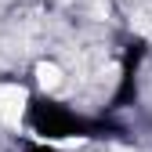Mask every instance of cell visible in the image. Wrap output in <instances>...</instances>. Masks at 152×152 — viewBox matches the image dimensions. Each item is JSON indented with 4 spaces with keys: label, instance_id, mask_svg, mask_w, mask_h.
<instances>
[{
    "label": "cell",
    "instance_id": "obj_1",
    "mask_svg": "<svg viewBox=\"0 0 152 152\" xmlns=\"http://www.w3.org/2000/svg\"><path fill=\"white\" fill-rule=\"evenodd\" d=\"M29 127L44 138H76V134H98V130H105L102 123H87L80 116H72L65 105L51 102V98H33L29 102Z\"/></svg>",
    "mask_w": 152,
    "mask_h": 152
},
{
    "label": "cell",
    "instance_id": "obj_2",
    "mask_svg": "<svg viewBox=\"0 0 152 152\" xmlns=\"http://www.w3.org/2000/svg\"><path fill=\"white\" fill-rule=\"evenodd\" d=\"M141 44H130L127 47V58H123V80H120V91H116V98H112V105H123L130 94H134V69L141 62Z\"/></svg>",
    "mask_w": 152,
    "mask_h": 152
},
{
    "label": "cell",
    "instance_id": "obj_3",
    "mask_svg": "<svg viewBox=\"0 0 152 152\" xmlns=\"http://www.w3.org/2000/svg\"><path fill=\"white\" fill-rule=\"evenodd\" d=\"M26 152H54V148H47V145H29Z\"/></svg>",
    "mask_w": 152,
    "mask_h": 152
}]
</instances>
